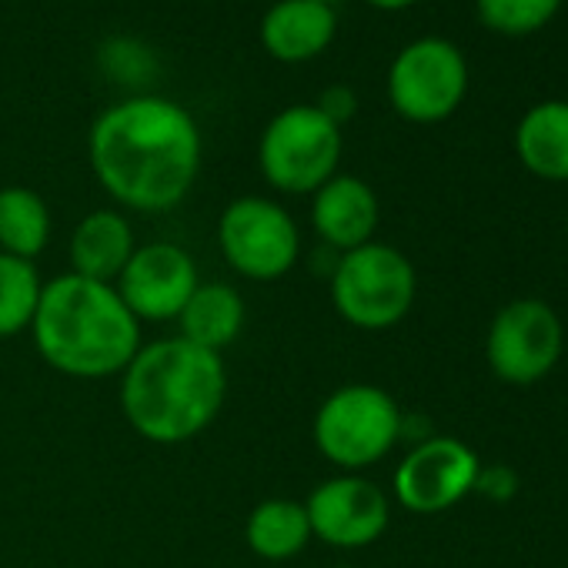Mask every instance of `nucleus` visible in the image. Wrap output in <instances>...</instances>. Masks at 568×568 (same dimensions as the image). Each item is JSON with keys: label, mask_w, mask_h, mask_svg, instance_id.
I'll use <instances>...</instances> for the list:
<instances>
[{"label": "nucleus", "mask_w": 568, "mask_h": 568, "mask_svg": "<svg viewBox=\"0 0 568 568\" xmlns=\"http://www.w3.org/2000/svg\"><path fill=\"white\" fill-rule=\"evenodd\" d=\"M88 154L98 184L128 211L178 207L201 171V131L178 101L141 94L111 104L91 124Z\"/></svg>", "instance_id": "1"}, {"label": "nucleus", "mask_w": 568, "mask_h": 568, "mask_svg": "<svg viewBox=\"0 0 568 568\" xmlns=\"http://www.w3.org/2000/svg\"><path fill=\"white\" fill-rule=\"evenodd\" d=\"M227 395V372L217 352L187 338L141 345L121 372V412L151 445H184L211 428Z\"/></svg>", "instance_id": "2"}, {"label": "nucleus", "mask_w": 568, "mask_h": 568, "mask_svg": "<svg viewBox=\"0 0 568 568\" xmlns=\"http://www.w3.org/2000/svg\"><path fill=\"white\" fill-rule=\"evenodd\" d=\"M31 335L54 372L84 382L121 375L141 348V322L114 284L71 271L41 288Z\"/></svg>", "instance_id": "3"}, {"label": "nucleus", "mask_w": 568, "mask_h": 568, "mask_svg": "<svg viewBox=\"0 0 568 568\" xmlns=\"http://www.w3.org/2000/svg\"><path fill=\"white\" fill-rule=\"evenodd\" d=\"M328 284L335 312L358 332H388L402 325L418 298L415 264L382 241L345 251Z\"/></svg>", "instance_id": "4"}, {"label": "nucleus", "mask_w": 568, "mask_h": 568, "mask_svg": "<svg viewBox=\"0 0 568 568\" xmlns=\"http://www.w3.org/2000/svg\"><path fill=\"white\" fill-rule=\"evenodd\" d=\"M402 408L378 385H342L315 412V448L342 471L362 475L402 442Z\"/></svg>", "instance_id": "5"}, {"label": "nucleus", "mask_w": 568, "mask_h": 568, "mask_svg": "<svg viewBox=\"0 0 568 568\" xmlns=\"http://www.w3.org/2000/svg\"><path fill=\"white\" fill-rule=\"evenodd\" d=\"M342 128L315 104L277 111L257 141L261 178L281 194H315L338 174Z\"/></svg>", "instance_id": "6"}, {"label": "nucleus", "mask_w": 568, "mask_h": 568, "mask_svg": "<svg viewBox=\"0 0 568 568\" xmlns=\"http://www.w3.org/2000/svg\"><path fill=\"white\" fill-rule=\"evenodd\" d=\"M217 247L241 277L277 281L302 257V231L284 204L247 194L234 197L217 217Z\"/></svg>", "instance_id": "7"}, {"label": "nucleus", "mask_w": 568, "mask_h": 568, "mask_svg": "<svg viewBox=\"0 0 568 568\" xmlns=\"http://www.w3.org/2000/svg\"><path fill=\"white\" fill-rule=\"evenodd\" d=\"M468 94V61L445 38L405 44L388 68V101L412 124H438Z\"/></svg>", "instance_id": "8"}, {"label": "nucleus", "mask_w": 568, "mask_h": 568, "mask_svg": "<svg viewBox=\"0 0 568 568\" xmlns=\"http://www.w3.org/2000/svg\"><path fill=\"white\" fill-rule=\"evenodd\" d=\"M565 352V328L558 312L541 298L508 302L488 325L485 362L505 385H535L555 372Z\"/></svg>", "instance_id": "9"}, {"label": "nucleus", "mask_w": 568, "mask_h": 568, "mask_svg": "<svg viewBox=\"0 0 568 568\" xmlns=\"http://www.w3.org/2000/svg\"><path fill=\"white\" fill-rule=\"evenodd\" d=\"M481 458L471 445L452 435H432L398 462L392 491L405 511L438 515L455 508L465 495L475 491Z\"/></svg>", "instance_id": "10"}, {"label": "nucleus", "mask_w": 568, "mask_h": 568, "mask_svg": "<svg viewBox=\"0 0 568 568\" xmlns=\"http://www.w3.org/2000/svg\"><path fill=\"white\" fill-rule=\"evenodd\" d=\"M305 508H308L312 535L345 551L375 545L392 521V498L385 495V488L352 471H342L315 485Z\"/></svg>", "instance_id": "11"}, {"label": "nucleus", "mask_w": 568, "mask_h": 568, "mask_svg": "<svg viewBox=\"0 0 568 568\" xmlns=\"http://www.w3.org/2000/svg\"><path fill=\"white\" fill-rule=\"evenodd\" d=\"M197 284L201 277L191 251L171 241H151L134 247L114 288L138 322H178Z\"/></svg>", "instance_id": "12"}, {"label": "nucleus", "mask_w": 568, "mask_h": 568, "mask_svg": "<svg viewBox=\"0 0 568 568\" xmlns=\"http://www.w3.org/2000/svg\"><path fill=\"white\" fill-rule=\"evenodd\" d=\"M378 217L382 204L375 187L355 174H335L312 194V227L338 254L375 241Z\"/></svg>", "instance_id": "13"}, {"label": "nucleus", "mask_w": 568, "mask_h": 568, "mask_svg": "<svg viewBox=\"0 0 568 568\" xmlns=\"http://www.w3.org/2000/svg\"><path fill=\"white\" fill-rule=\"evenodd\" d=\"M261 48L281 64H305L325 54L338 34V18L322 0H277L261 18Z\"/></svg>", "instance_id": "14"}, {"label": "nucleus", "mask_w": 568, "mask_h": 568, "mask_svg": "<svg viewBox=\"0 0 568 568\" xmlns=\"http://www.w3.org/2000/svg\"><path fill=\"white\" fill-rule=\"evenodd\" d=\"M134 247H138L134 227L121 211H111V207L91 211L88 217L78 221L71 244H68L71 274L101 281V284H114L121 277L124 264L131 261Z\"/></svg>", "instance_id": "15"}, {"label": "nucleus", "mask_w": 568, "mask_h": 568, "mask_svg": "<svg viewBox=\"0 0 568 568\" xmlns=\"http://www.w3.org/2000/svg\"><path fill=\"white\" fill-rule=\"evenodd\" d=\"M515 154L541 181H568V101H541L515 128Z\"/></svg>", "instance_id": "16"}, {"label": "nucleus", "mask_w": 568, "mask_h": 568, "mask_svg": "<svg viewBox=\"0 0 568 568\" xmlns=\"http://www.w3.org/2000/svg\"><path fill=\"white\" fill-rule=\"evenodd\" d=\"M178 335L191 345H201L207 352L227 348L241 328H244V298L234 284L224 281H201L194 295L187 298L184 312L178 315Z\"/></svg>", "instance_id": "17"}, {"label": "nucleus", "mask_w": 568, "mask_h": 568, "mask_svg": "<svg viewBox=\"0 0 568 568\" xmlns=\"http://www.w3.org/2000/svg\"><path fill=\"white\" fill-rule=\"evenodd\" d=\"M312 538L308 508L295 498H264L244 521V541L264 561H288L302 555Z\"/></svg>", "instance_id": "18"}, {"label": "nucleus", "mask_w": 568, "mask_h": 568, "mask_svg": "<svg viewBox=\"0 0 568 568\" xmlns=\"http://www.w3.org/2000/svg\"><path fill=\"white\" fill-rule=\"evenodd\" d=\"M51 241V207L48 201L21 184L0 187V251L34 261Z\"/></svg>", "instance_id": "19"}, {"label": "nucleus", "mask_w": 568, "mask_h": 568, "mask_svg": "<svg viewBox=\"0 0 568 568\" xmlns=\"http://www.w3.org/2000/svg\"><path fill=\"white\" fill-rule=\"evenodd\" d=\"M44 281L34 261H21L0 251V342L31 332Z\"/></svg>", "instance_id": "20"}, {"label": "nucleus", "mask_w": 568, "mask_h": 568, "mask_svg": "<svg viewBox=\"0 0 568 568\" xmlns=\"http://www.w3.org/2000/svg\"><path fill=\"white\" fill-rule=\"evenodd\" d=\"M561 0H475L478 21L505 38L535 34L555 21Z\"/></svg>", "instance_id": "21"}, {"label": "nucleus", "mask_w": 568, "mask_h": 568, "mask_svg": "<svg viewBox=\"0 0 568 568\" xmlns=\"http://www.w3.org/2000/svg\"><path fill=\"white\" fill-rule=\"evenodd\" d=\"M518 471L511 465H481L478 468V478H475V491L488 501H511L518 495Z\"/></svg>", "instance_id": "22"}, {"label": "nucleus", "mask_w": 568, "mask_h": 568, "mask_svg": "<svg viewBox=\"0 0 568 568\" xmlns=\"http://www.w3.org/2000/svg\"><path fill=\"white\" fill-rule=\"evenodd\" d=\"M315 108H318L328 121H335V124L342 128L345 121H352V118H355V111H358V98H355V91H352V88H345V84H332V88H325V91H322V98L315 101Z\"/></svg>", "instance_id": "23"}, {"label": "nucleus", "mask_w": 568, "mask_h": 568, "mask_svg": "<svg viewBox=\"0 0 568 568\" xmlns=\"http://www.w3.org/2000/svg\"><path fill=\"white\" fill-rule=\"evenodd\" d=\"M365 4H372L378 11H405V8L418 4V0H365Z\"/></svg>", "instance_id": "24"}, {"label": "nucleus", "mask_w": 568, "mask_h": 568, "mask_svg": "<svg viewBox=\"0 0 568 568\" xmlns=\"http://www.w3.org/2000/svg\"><path fill=\"white\" fill-rule=\"evenodd\" d=\"M322 4H332V8H335V0H322Z\"/></svg>", "instance_id": "25"}, {"label": "nucleus", "mask_w": 568, "mask_h": 568, "mask_svg": "<svg viewBox=\"0 0 568 568\" xmlns=\"http://www.w3.org/2000/svg\"><path fill=\"white\" fill-rule=\"evenodd\" d=\"M342 568H355V565H342Z\"/></svg>", "instance_id": "26"}]
</instances>
